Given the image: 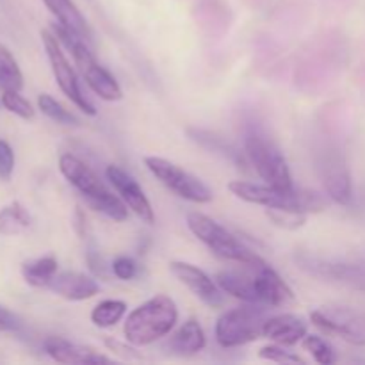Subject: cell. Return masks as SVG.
<instances>
[{
  "instance_id": "2e32d148",
  "label": "cell",
  "mask_w": 365,
  "mask_h": 365,
  "mask_svg": "<svg viewBox=\"0 0 365 365\" xmlns=\"http://www.w3.org/2000/svg\"><path fill=\"white\" fill-rule=\"evenodd\" d=\"M43 349L52 360L59 364H110L113 359L63 337H46L43 341Z\"/></svg>"
},
{
  "instance_id": "d6986e66",
  "label": "cell",
  "mask_w": 365,
  "mask_h": 365,
  "mask_svg": "<svg viewBox=\"0 0 365 365\" xmlns=\"http://www.w3.org/2000/svg\"><path fill=\"white\" fill-rule=\"evenodd\" d=\"M43 2H45V6L48 7L50 13L56 16L57 24L63 25V27L68 29V31L78 34L88 43H91L93 39L91 29H89L86 18L82 16L81 11L77 9V6H75L71 0H43Z\"/></svg>"
},
{
  "instance_id": "ffe728a7",
  "label": "cell",
  "mask_w": 365,
  "mask_h": 365,
  "mask_svg": "<svg viewBox=\"0 0 365 365\" xmlns=\"http://www.w3.org/2000/svg\"><path fill=\"white\" fill-rule=\"evenodd\" d=\"M57 273V259L52 255L39 257V259L29 260L21 266V274L29 285L38 289H46L53 274Z\"/></svg>"
},
{
  "instance_id": "7c38bea8",
  "label": "cell",
  "mask_w": 365,
  "mask_h": 365,
  "mask_svg": "<svg viewBox=\"0 0 365 365\" xmlns=\"http://www.w3.org/2000/svg\"><path fill=\"white\" fill-rule=\"evenodd\" d=\"M298 264L302 269L314 274V277L327 278L330 282H337V284L346 285V287L365 292V266H360V264L330 262V260H323L310 255L299 257Z\"/></svg>"
},
{
  "instance_id": "603a6c76",
  "label": "cell",
  "mask_w": 365,
  "mask_h": 365,
  "mask_svg": "<svg viewBox=\"0 0 365 365\" xmlns=\"http://www.w3.org/2000/svg\"><path fill=\"white\" fill-rule=\"evenodd\" d=\"M127 314V303L121 299H103L91 310V323L98 328H110Z\"/></svg>"
},
{
  "instance_id": "3957f363",
  "label": "cell",
  "mask_w": 365,
  "mask_h": 365,
  "mask_svg": "<svg viewBox=\"0 0 365 365\" xmlns=\"http://www.w3.org/2000/svg\"><path fill=\"white\" fill-rule=\"evenodd\" d=\"M59 170L64 178L88 200L93 209L106 214L107 217L118 221V223L127 221V203L120 196L113 195L107 185L96 177L95 171L88 164L82 163L78 157L71 155V153H63L59 157Z\"/></svg>"
},
{
  "instance_id": "44dd1931",
  "label": "cell",
  "mask_w": 365,
  "mask_h": 365,
  "mask_svg": "<svg viewBox=\"0 0 365 365\" xmlns=\"http://www.w3.org/2000/svg\"><path fill=\"white\" fill-rule=\"evenodd\" d=\"M32 223L29 210L20 202H11L9 205L0 209V234L18 235L27 230Z\"/></svg>"
},
{
  "instance_id": "f1b7e54d",
  "label": "cell",
  "mask_w": 365,
  "mask_h": 365,
  "mask_svg": "<svg viewBox=\"0 0 365 365\" xmlns=\"http://www.w3.org/2000/svg\"><path fill=\"white\" fill-rule=\"evenodd\" d=\"M259 356L262 360H269L274 364H305V360L296 353L287 351L285 346L273 344V346H264L259 351Z\"/></svg>"
},
{
  "instance_id": "5b68a950",
  "label": "cell",
  "mask_w": 365,
  "mask_h": 365,
  "mask_svg": "<svg viewBox=\"0 0 365 365\" xmlns=\"http://www.w3.org/2000/svg\"><path fill=\"white\" fill-rule=\"evenodd\" d=\"M187 227L195 237H198L214 255L223 260H230L235 264H253L260 259L252 248L239 241L234 234L221 227L212 217L202 212L187 214Z\"/></svg>"
},
{
  "instance_id": "6da1fadb",
  "label": "cell",
  "mask_w": 365,
  "mask_h": 365,
  "mask_svg": "<svg viewBox=\"0 0 365 365\" xmlns=\"http://www.w3.org/2000/svg\"><path fill=\"white\" fill-rule=\"evenodd\" d=\"M228 189L235 198L253 205H262L266 209H287L303 214L321 212L327 209V198L321 192L309 189H284L246 180L230 182Z\"/></svg>"
},
{
  "instance_id": "7402d4cb",
  "label": "cell",
  "mask_w": 365,
  "mask_h": 365,
  "mask_svg": "<svg viewBox=\"0 0 365 365\" xmlns=\"http://www.w3.org/2000/svg\"><path fill=\"white\" fill-rule=\"evenodd\" d=\"M0 88L2 91H20L24 88V75L16 59L6 45L0 43Z\"/></svg>"
},
{
  "instance_id": "4fadbf2b",
  "label": "cell",
  "mask_w": 365,
  "mask_h": 365,
  "mask_svg": "<svg viewBox=\"0 0 365 365\" xmlns=\"http://www.w3.org/2000/svg\"><path fill=\"white\" fill-rule=\"evenodd\" d=\"M170 271L180 284H184L200 302L205 303L210 309H217L223 307L225 296L223 289L200 267L192 266L189 262H182V260H173L170 262Z\"/></svg>"
},
{
  "instance_id": "ac0fdd59",
  "label": "cell",
  "mask_w": 365,
  "mask_h": 365,
  "mask_svg": "<svg viewBox=\"0 0 365 365\" xmlns=\"http://www.w3.org/2000/svg\"><path fill=\"white\" fill-rule=\"evenodd\" d=\"M205 344L207 339L202 324H200L198 319L191 317V319L185 321V323L171 335L170 342H168V348H170L175 355L191 356L202 351V349L205 348Z\"/></svg>"
},
{
  "instance_id": "4dcf8cb0",
  "label": "cell",
  "mask_w": 365,
  "mask_h": 365,
  "mask_svg": "<svg viewBox=\"0 0 365 365\" xmlns=\"http://www.w3.org/2000/svg\"><path fill=\"white\" fill-rule=\"evenodd\" d=\"M14 171V152L11 145L0 139V178L9 180Z\"/></svg>"
},
{
  "instance_id": "ba28073f",
  "label": "cell",
  "mask_w": 365,
  "mask_h": 365,
  "mask_svg": "<svg viewBox=\"0 0 365 365\" xmlns=\"http://www.w3.org/2000/svg\"><path fill=\"white\" fill-rule=\"evenodd\" d=\"M145 166L148 168L150 173L170 191L180 198L187 200L192 203H209L212 200V191L200 180L198 177L191 175L189 171L182 170L171 160L163 159V157L150 155L145 157Z\"/></svg>"
},
{
  "instance_id": "8992f818",
  "label": "cell",
  "mask_w": 365,
  "mask_h": 365,
  "mask_svg": "<svg viewBox=\"0 0 365 365\" xmlns=\"http://www.w3.org/2000/svg\"><path fill=\"white\" fill-rule=\"evenodd\" d=\"M266 321L264 305L248 303L246 307H237L221 314L216 321L214 335L217 344L223 348H239L264 337Z\"/></svg>"
},
{
  "instance_id": "9a60e30c",
  "label": "cell",
  "mask_w": 365,
  "mask_h": 365,
  "mask_svg": "<svg viewBox=\"0 0 365 365\" xmlns=\"http://www.w3.org/2000/svg\"><path fill=\"white\" fill-rule=\"evenodd\" d=\"M46 289L68 302H84L98 294L100 285L89 274L78 273V271H63V273L53 274Z\"/></svg>"
},
{
  "instance_id": "f546056e",
  "label": "cell",
  "mask_w": 365,
  "mask_h": 365,
  "mask_svg": "<svg viewBox=\"0 0 365 365\" xmlns=\"http://www.w3.org/2000/svg\"><path fill=\"white\" fill-rule=\"evenodd\" d=\"M113 273L114 277L120 278V280H132L138 274V264H135L134 259L130 257H116L113 262Z\"/></svg>"
},
{
  "instance_id": "1f68e13d",
  "label": "cell",
  "mask_w": 365,
  "mask_h": 365,
  "mask_svg": "<svg viewBox=\"0 0 365 365\" xmlns=\"http://www.w3.org/2000/svg\"><path fill=\"white\" fill-rule=\"evenodd\" d=\"M106 346L110 349V351H114L116 355H121L127 360H143V356L139 355V353H135V349L127 348L123 342H118L114 341V339H106Z\"/></svg>"
},
{
  "instance_id": "4316f807",
  "label": "cell",
  "mask_w": 365,
  "mask_h": 365,
  "mask_svg": "<svg viewBox=\"0 0 365 365\" xmlns=\"http://www.w3.org/2000/svg\"><path fill=\"white\" fill-rule=\"evenodd\" d=\"M266 216L273 221V225L285 230H298L307 223V214L296 212V210L266 209Z\"/></svg>"
},
{
  "instance_id": "484cf974",
  "label": "cell",
  "mask_w": 365,
  "mask_h": 365,
  "mask_svg": "<svg viewBox=\"0 0 365 365\" xmlns=\"http://www.w3.org/2000/svg\"><path fill=\"white\" fill-rule=\"evenodd\" d=\"M302 346L307 349V351L312 355V359L316 360L317 364L330 365L335 362V351L330 346V342L324 341L319 335H309L302 341Z\"/></svg>"
},
{
  "instance_id": "9c48e42d",
  "label": "cell",
  "mask_w": 365,
  "mask_h": 365,
  "mask_svg": "<svg viewBox=\"0 0 365 365\" xmlns=\"http://www.w3.org/2000/svg\"><path fill=\"white\" fill-rule=\"evenodd\" d=\"M312 323L327 334L353 346H365V310L346 305H327L314 310Z\"/></svg>"
},
{
  "instance_id": "d4e9b609",
  "label": "cell",
  "mask_w": 365,
  "mask_h": 365,
  "mask_svg": "<svg viewBox=\"0 0 365 365\" xmlns=\"http://www.w3.org/2000/svg\"><path fill=\"white\" fill-rule=\"evenodd\" d=\"M38 107L41 109V113L45 116H48L50 120L56 121L61 125H78V120L75 114H71L70 110L64 106H61L53 96L50 95H39L38 98Z\"/></svg>"
},
{
  "instance_id": "83f0119b",
  "label": "cell",
  "mask_w": 365,
  "mask_h": 365,
  "mask_svg": "<svg viewBox=\"0 0 365 365\" xmlns=\"http://www.w3.org/2000/svg\"><path fill=\"white\" fill-rule=\"evenodd\" d=\"M0 103L6 107L9 113L16 114L21 120H32L34 118V107L31 106L27 98L20 95V91H4Z\"/></svg>"
},
{
  "instance_id": "30bf717a",
  "label": "cell",
  "mask_w": 365,
  "mask_h": 365,
  "mask_svg": "<svg viewBox=\"0 0 365 365\" xmlns=\"http://www.w3.org/2000/svg\"><path fill=\"white\" fill-rule=\"evenodd\" d=\"M41 41L45 46L46 57H48L50 68H52V73L56 77L57 86H59L61 91L66 95V98H70V102H73L78 109L82 110L88 116H95L96 109L91 102H89L88 96L82 91L81 84H78L77 73H75L73 68L70 66V61L64 56L63 48H61V41L57 39L56 34H52L50 31H41Z\"/></svg>"
},
{
  "instance_id": "d6a6232c",
  "label": "cell",
  "mask_w": 365,
  "mask_h": 365,
  "mask_svg": "<svg viewBox=\"0 0 365 365\" xmlns=\"http://www.w3.org/2000/svg\"><path fill=\"white\" fill-rule=\"evenodd\" d=\"M18 327H20V323H18L16 316L6 307L0 305V331H13L18 330Z\"/></svg>"
},
{
  "instance_id": "8fae6325",
  "label": "cell",
  "mask_w": 365,
  "mask_h": 365,
  "mask_svg": "<svg viewBox=\"0 0 365 365\" xmlns=\"http://www.w3.org/2000/svg\"><path fill=\"white\" fill-rule=\"evenodd\" d=\"M321 180L328 198L334 200L339 205H348L353 198L351 173L346 159L339 152H327L319 163Z\"/></svg>"
},
{
  "instance_id": "e0dca14e",
  "label": "cell",
  "mask_w": 365,
  "mask_h": 365,
  "mask_svg": "<svg viewBox=\"0 0 365 365\" xmlns=\"http://www.w3.org/2000/svg\"><path fill=\"white\" fill-rule=\"evenodd\" d=\"M309 334V323L298 314H280L267 317L264 324V337L274 344L296 346Z\"/></svg>"
},
{
  "instance_id": "7a4b0ae2",
  "label": "cell",
  "mask_w": 365,
  "mask_h": 365,
  "mask_svg": "<svg viewBox=\"0 0 365 365\" xmlns=\"http://www.w3.org/2000/svg\"><path fill=\"white\" fill-rule=\"evenodd\" d=\"M178 321L177 303L170 296H153L127 316L123 327L125 341L132 346H150L166 337Z\"/></svg>"
},
{
  "instance_id": "277c9868",
  "label": "cell",
  "mask_w": 365,
  "mask_h": 365,
  "mask_svg": "<svg viewBox=\"0 0 365 365\" xmlns=\"http://www.w3.org/2000/svg\"><path fill=\"white\" fill-rule=\"evenodd\" d=\"M53 34L57 36L61 43L70 50L71 57H73L75 64L81 70L82 77H84L86 84L93 89L95 95H98L102 100L107 102H116L121 100L123 93H121L120 84H118L116 78L95 59V56L91 53V50L88 48V41L82 39L81 36L75 34V32L68 31L63 25H53Z\"/></svg>"
},
{
  "instance_id": "52a82bcc",
  "label": "cell",
  "mask_w": 365,
  "mask_h": 365,
  "mask_svg": "<svg viewBox=\"0 0 365 365\" xmlns=\"http://www.w3.org/2000/svg\"><path fill=\"white\" fill-rule=\"evenodd\" d=\"M245 153L266 184L284 189L294 187L284 153L262 132L252 130L246 134Z\"/></svg>"
},
{
  "instance_id": "cb8c5ba5",
  "label": "cell",
  "mask_w": 365,
  "mask_h": 365,
  "mask_svg": "<svg viewBox=\"0 0 365 365\" xmlns=\"http://www.w3.org/2000/svg\"><path fill=\"white\" fill-rule=\"evenodd\" d=\"M187 132H189V135H191L192 141H196L198 145H202L203 148L212 150V152L220 153V155L227 157V159L234 160V163H237V164L242 163L241 153H239L234 146L228 145L227 141H223L221 138H217V135L210 134V132H207V130H200V128H189Z\"/></svg>"
},
{
  "instance_id": "5bb4252c",
  "label": "cell",
  "mask_w": 365,
  "mask_h": 365,
  "mask_svg": "<svg viewBox=\"0 0 365 365\" xmlns=\"http://www.w3.org/2000/svg\"><path fill=\"white\" fill-rule=\"evenodd\" d=\"M107 180L109 184L116 189V192L120 195V198L127 203L128 209L146 225H153L155 221V214H153L152 203L146 198L145 191L141 189V185L135 182V178L132 175H128L127 171L121 170L116 164H110L106 170Z\"/></svg>"
}]
</instances>
